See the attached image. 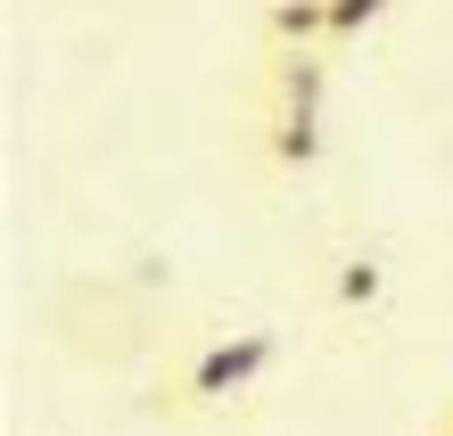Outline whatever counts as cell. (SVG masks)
<instances>
[{
	"instance_id": "1",
	"label": "cell",
	"mask_w": 453,
	"mask_h": 436,
	"mask_svg": "<svg viewBox=\"0 0 453 436\" xmlns=\"http://www.w3.org/2000/svg\"><path fill=\"white\" fill-rule=\"evenodd\" d=\"M273 363H280V338L273 330H223V338H206L190 363L165 379V395H157V403H165V412H215V403L248 395Z\"/></svg>"
},
{
	"instance_id": "2",
	"label": "cell",
	"mask_w": 453,
	"mask_h": 436,
	"mask_svg": "<svg viewBox=\"0 0 453 436\" xmlns=\"http://www.w3.org/2000/svg\"><path fill=\"white\" fill-rule=\"evenodd\" d=\"M322 149H330L322 99H273V91H264V157H273L280 173H313Z\"/></svg>"
},
{
	"instance_id": "3",
	"label": "cell",
	"mask_w": 453,
	"mask_h": 436,
	"mask_svg": "<svg viewBox=\"0 0 453 436\" xmlns=\"http://www.w3.org/2000/svg\"><path fill=\"white\" fill-rule=\"evenodd\" d=\"M264 34H273V50H322L330 58V0H273Z\"/></svg>"
},
{
	"instance_id": "4",
	"label": "cell",
	"mask_w": 453,
	"mask_h": 436,
	"mask_svg": "<svg viewBox=\"0 0 453 436\" xmlns=\"http://www.w3.org/2000/svg\"><path fill=\"white\" fill-rule=\"evenodd\" d=\"M395 9V0H330V50H346V42H363L371 25H380Z\"/></svg>"
},
{
	"instance_id": "5",
	"label": "cell",
	"mask_w": 453,
	"mask_h": 436,
	"mask_svg": "<svg viewBox=\"0 0 453 436\" xmlns=\"http://www.w3.org/2000/svg\"><path fill=\"white\" fill-rule=\"evenodd\" d=\"M380 288H388L380 256H346V272H338V305H371Z\"/></svg>"
},
{
	"instance_id": "6",
	"label": "cell",
	"mask_w": 453,
	"mask_h": 436,
	"mask_svg": "<svg viewBox=\"0 0 453 436\" xmlns=\"http://www.w3.org/2000/svg\"><path fill=\"white\" fill-rule=\"evenodd\" d=\"M429 436H453V395H445V412H437V428Z\"/></svg>"
}]
</instances>
